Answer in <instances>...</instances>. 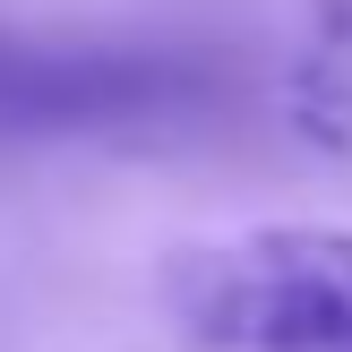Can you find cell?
I'll use <instances>...</instances> for the list:
<instances>
[{"label":"cell","instance_id":"cell-1","mask_svg":"<svg viewBox=\"0 0 352 352\" xmlns=\"http://www.w3.org/2000/svg\"><path fill=\"white\" fill-rule=\"evenodd\" d=\"M172 318L206 352H352V232L258 223L181 250Z\"/></svg>","mask_w":352,"mask_h":352},{"label":"cell","instance_id":"cell-2","mask_svg":"<svg viewBox=\"0 0 352 352\" xmlns=\"http://www.w3.org/2000/svg\"><path fill=\"white\" fill-rule=\"evenodd\" d=\"M215 95V69L155 43H69L0 26V146L34 138H120L189 120Z\"/></svg>","mask_w":352,"mask_h":352},{"label":"cell","instance_id":"cell-3","mask_svg":"<svg viewBox=\"0 0 352 352\" xmlns=\"http://www.w3.org/2000/svg\"><path fill=\"white\" fill-rule=\"evenodd\" d=\"M292 112H301L309 138L352 155V9L327 17V34L309 43V60L292 69Z\"/></svg>","mask_w":352,"mask_h":352}]
</instances>
